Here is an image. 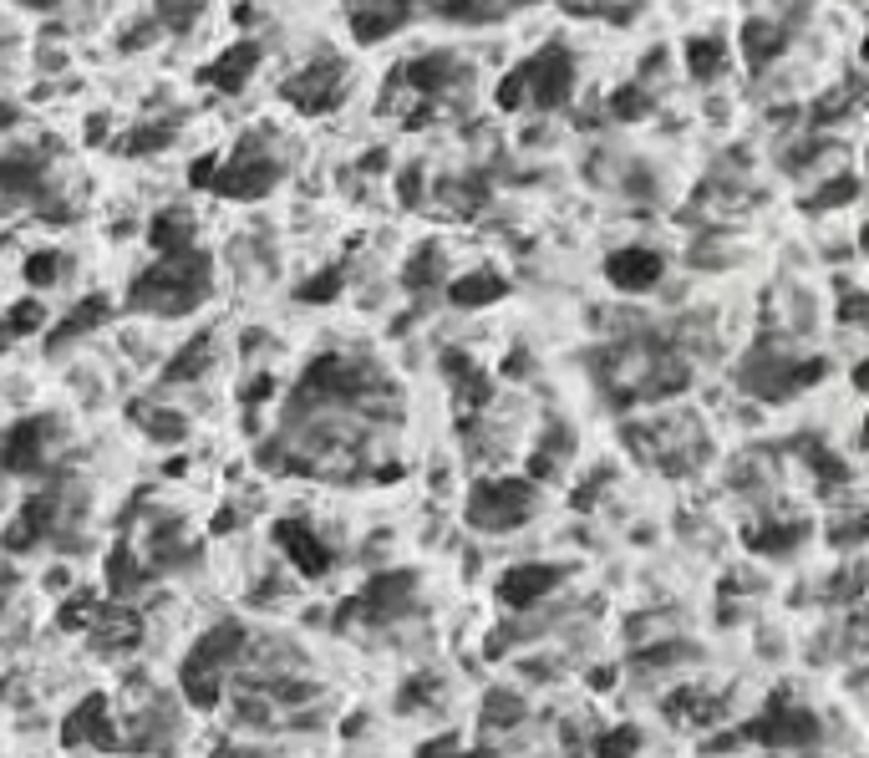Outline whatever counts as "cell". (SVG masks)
Instances as JSON below:
<instances>
[{"label": "cell", "mask_w": 869, "mask_h": 758, "mask_svg": "<svg viewBox=\"0 0 869 758\" xmlns=\"http://www.w3.org/2000/svg\"><path fill=\"white\" fill-rule=\"evenodd\" d=\"M209 285H214L209 255L188 245V250H169L159 266L132 280L128 306L148 311V316H188L194 306L209 301Z\"/></svg>", "instance_id": "cell-1"}, {"label": "cell", "mask_w": 869, "mask_h": 758, "mask_svg": "<svg viewBox=\"0 0 869 758\" xmlns=\"http://www.w3.org/2000/svg\"><path fill=\"white\" fill-rule=\"evenodd\" d=\"M534 515V484L529 479H484L468 494V524L488 534L519 530Z\"/></svg>", "instance_id": "cell-2"}, {"label": "cell", "mask_w": 869, "mask_h": 758, "mask_svg": "<svg viewBox=\"0 0 869 758\" xmlns=\"http://www.w3.org/2000/svg\"><path fill=\"white\" fill-rule=\"evenodd\" d=\"M275 184H280V163L270 159V153H260L254 138L239 148L225 169H214V178H209V188L225 194V199H260V194H270Z\"/></svg>", "instance_id": "cell-3"}, {"label": "cell", "mask_w": 869, "mask_h": 758, "mask_svg": "<svg viewBox=\"0 0 869 758\" xmlns=\"http://www.w3.org/2000/svg\"><path fill=\"white\" fill-rule=\"evenodd\" d=\"M742 733L758 738V744H768V748H814L818 744V718L804 713V707H793L789 697H773V707H768L758 723H748Z\"/></svg>", "instance_id": "cell-4"}, {"label": "cell", "mask_w": 869, "mask_h": 758, "mask_svg": "<svg viewBox=\"0 0 869 758\" xmlns=\"http://www.w3.org/2000/svg\"><path fill=\"white\" fill-rule=\"evenodd\" d=\"M341 82H346V67L336 56H326V62H311L301 77L290 82L285 97H290V107H301V112H330V107L341 102Z\"/></svg>", "instance_id": "cell-5"}, {"label": "cell", "mask_w": 869, "mask_h": 758, "mask_svg": "<svg viewBox=\"0 0 869 758\" xmlns=\"http://www.w3.org/2000/svg\"><path fill=\"white\" fill-rule=\"evenodd\" d=\"M524 87L540 107H560L569 97V87H575V62L560 46H550V52H540L524 67Z\"/></svg>", "instance_id": "cell-6"}, {"label": "cell", "mask_w": 869, "mask_h": 758, "mask_svg": "<svg viewBox=\"0 0 869 758\" xmlns=\"http://www.w3.org/2000/svg\"><path fill=\"white\" fill-rule=\"evenodd\" d=\"M46 448H52V423L46 418H26V423H15L0 443V464L11 468V474H36L46 464Z\"/></svg>", "instance_id": "cell-7"}, {"label": "cell", "mask_w": 869, "mask_h": 758, "mask_svg": "<svg viewBox=\"0 0 869 758\" xmlns=\"http://www.w3.org/2000/svg\"><path fill=\"white\" fill-rule=\"evenodd\" d=\"M560 581H565L560 565H514V571H503V581H499V600L514 606V611H529V606H540Z\"/></svg>", "instance_id": "cell-8"}, {"label": "cell", "mask_w": 869, "mask_h": 758, "mask_svg": "<svg viewBox=\"0 0 869 758\" xmlns=\"http://www.w3.org/2000/svg\"><path fill=\"white\" fill-rule=\"evenodd\" d=\"M275 540H280V550L290 555V565L301 575H311V581H321V575L330 571V550L316 540V530L305 524V519H280L275 524Z\"/></svg>", "instance_id": "cell-9"}, {"label": "cell", "mask_w": 869, "mask_h": 758, "mask_svg": "<svg viewBox=\"0 0 869 758\" xmlns=\"http://www.w3.org/2000/svg\"><path fill=\"white\" fill-rule=\"evenodd\" d=\"M408 600H412V575L408 571H392V575H377L361 596H356L351 611L356 616H367V621H392V616L408 611Z\"/></svg>", "instance_id": "cell-10"}, {"label": "cell", "mask_w": 869, "mask_h": 758, "mask_svg": "<svg viewBox=\"0 0 869 758\" xmlns=\"http://www.w3.org/2000/svg\"><path fill=\"white\" fill-rule=\"evenodd\" d=\"M606 275L616 291H651L661 275H666V260L645 245H631V250H616L606 260Z\"/></svg>", "instance_id": "cell-11"}, {"label": "cell", "mask_w": 869, "mask_h": 758, "mask_svg": "<svg viewBox=\"0 0 869 758\" xmlns=\"http://www.w3.org/2000/svg\"><path fill=\"white\" fill-rule=\"evenodd\" d=\"M412 21V0H367V6H356L351 15V36L361 46H377L387 41L392 31H402Z\"/></svg>", "instance_id": "cell-12"}, {"label": "cell", "mask_w": 869, "mask_h": 758, "mask_svg": "<svg viewBox=\"0 0 869 758\" xmlns=\"http://www.w3.org/2000/svg\"><path fill=\"white\" fill-rule=\"evenodd\" d=\"M62 744H66V748H82V744L118 748V733H112V723H107V703H102V697H87V703H82L77 713L66 718Z\"/></svg>", "instance_id": "cell-13"}, {"label": "cell", "mask_w": 869, "mask_h": 758, "mask_svg": "<svg viewBox=\"0 0 869 758\" xmlns=\"http://www.w3.org/2000/svg\"><path fill=\"white\" fill-rule=\"evenodd\" d=\"M56 524V494H36V499H26L21 505V515H15V524L6 530V550H31L36 540H46Z\"/></svg>", "instance_id": "cell-14"}, {"label": "cell", "mask_w": 869, "mask_h": 758, "mask_svg": "<svg viewBox=\"0 0 869 758\" xmlns=\"http://www.w3.org/2000/svg\"><path fill=\"white\" fill-rule=\"evenodd\" d=\"M178 687H184V697L194 707H214L219 703V692H225V667L209 662V657H198V652H188L184 672H178Z\"/></svg>", "instance_id": "cell-15"}, {"label": "cell", "mask_w": 869, "mask_h": 758, "mask_svg": "<svg viewBox=\"0 0 869 758\" xmlns=\"http://www.w3.org/2000/svg\"><path fill=\"white\" fill-rule=\"evenodd\" d=\"M46 188V163L36 153H6L0 159V194H15V199H36Z\"/></svg>", "instance_id": "cell-16"}, {"label": "cell", "mask_w": 869, "mask_h": 758, "mask_svg": "<svg viewBox=\"0 0 869 758\" xmlns=\"http://www.w3.org/2000/svg\"><path fill=\"white\" fill-rule=\"evenodd\" d=\"M408 82L417 87V97H443L448 87H458V82H463V67L453 62L448 52H433V56H417V62H412Z\"/></svg>", "instance_id": "cell-17"}, {"label": "cell", "mask_w": 869, "mask_h": 758, "mask_svg": "<svg viewBox=\"0 0 869 758\" xmlns=\"http://www.w3.org/2000/svg\"><path fill=\"white\" fill-rule=\"evenodd\" d=\"M254 67H260V46H254V41H239V46H229V52L209 67V82L219 87V93H239V87L250 82Z\"/></svg>", "instance_id": "cell-18"}, {"label": "cell", "mask_w": 869, "mask_h": 758, "mask_svg": "<svg viewBox=\"0 0 869 758\" xmlns=\"http://www.w3.org/2000/svg\"><path fill=\"white\" fill-rule=\"evenodd\" d=\"M666 713H672L682 728H712V723L723 718V703L717 697H707L702 687H682L666 697Z\"/></svg>", "instance_id": "cell-19"}, {"label": "cell", "mask_w": 869, "mask_h": 758, "mask_svg": "<svg viewBox=\"0 0 869 758\" xmlns=\"http://www.w3.org/2000/svg\"><path fill=\"white\" fill-rule=\"evenodd\" d=\"M503 275H493V270H474V275H463V280H453V306H468V311H478V306H493V301H503Z\"/></svg>", "instance_id": "cell-20"}, {"label": "cell", "mask_w": 869, "mask_h": 758, "mask_svg": "<svg viewBox=\"0 0 869 758\" xmlns=\"http://www.w3.org/2000/svg\"><path fill=\"white\" fill-rule=\"evenodd\" d=\"M138 631H143L138 616L122 611V606H97V611H93V637L102 641V647H132Z\"/></svg>", "instance_id": "cell-21"}, {"label": "cell", "mask_w": 869, "mask_h": 758, "mask_svg": "<svg viewBox=\"0 0 869 758\" xmlns=\"http://www.w3.org/2000/svg\"><path fill=\"white\" fill-rule=\"evenodd\" d=\"M686 72H692L697 82H717L727 72V46L717 36L686 41Z\"/></svg>", "instance_id": "cell-22"}, {"label": "cell", "mask_w": 869, "mask_h": 758, "mask_svg": "<svg viewBox=\"0 0 869 758\" xmlns=\"http://www.w3.org/2000/svg\"><path fill=\"white\" fill-rule=\"evenodd\" d=\"M209 361H214V336H194V342H188L184 351L169 361L163 382H194V377L209 372Z\"/></svg>", "instance_id": "cell-23"}, {"label": "cell", "mask_w": 869, "mask_h": 758, "mask_svg": "<svg viewBox=\"0 0 869 758\" xmlns=\"http://www.w3.org/2000/svg\"><path fill=\"white\" fill-rule=\"evenodd\" d=\"M107 316H112V306H107L102 295H87V301H82V306L72 311V316L62 321V326H52V346L72 342V336H82V332H97V326H102Z\"/></svg>", "instance_id": "cell-24"}, {"label": "cell", "mask_w": 869, "mask_h": 758, "mask_svg": "<svg viewBox=\"0 0 869 758\" xmlns=\"http://www.w3.org/2000/svg\"><path fill=\"white\" fill-rule=\"evenodd\" d=\"M148 240H153V250L169 255V250H188V240H194V219L178 209H163L159 219H153V229H148Z\"/></svg>", "instance_id": "cell-25"}, {"label": "cell", "mask_w": 869, "mask_h": 758, "mask_svg": "<svg viewBox=\"0 0 869 758\" xmlns=\"http://www.w3.org/2000/svg\"><path fill=\"white\" fill-rule=\"evenodd\" d=\"M783 41H789V31H783V26H768V21H748V26H742V52L752 56V67L773 62Z\"/></svg>", "instance_id": "cell-26"}, {"label": "cell", "mask_w": 869, "mask_h": 758, "mask_svg": "<svg viewBox=\"0 0 869 758\" xmlns=\"http://www.w3.org/2000/svg\"><path fill=\"white\" fill-rule=\"evenodd\" d=\"M524 723V697L519 692H488L484 703V728L488 733H509Z\"/></svg>", "instance_id": "cell-27"}, {"label": "cell", "mask_w": 869, "mask_h": 758, "mask_svg": "<svg viewBox=\"0 0 869 758\" xmlns=\"http://www.w3.org/2000/svg\"><path fill=\"white\" fill-rule=\"evenodd\" d=\"M804 540V524H773V530H748V545L758 550V555H783V550H793Z\"/></svg>", "instance_id": "cell-28"}, {"label": "cell", "mask_w": 869, "mask_h": 758, "mask_svg": "<svg viewBox=\"0 0 869 758\" xmlns=\"http://www.w3.org/2000/svg\"><path fill=\"white\" fill-rule=\"evenodd\" d=\"M107 581H112V591H118V596H132V591L143 586V565H138V560L128 555V550H112V560H107Z\"/></svg>", "instance_id": "cell-29"}, {"label": "cell", "mask_w": 869, "mask_h": 758, "mask_svg": "<svg viewBox=\"0 0 869 758\" xmlns=\"http://www.w3.org/2000/svg\"><path fill=\"white\" fill-rule=\"evenodd\" d=\"M341 285H346V270L330 266V270H321L316 280H305L301 301H305V306H326V301H336V295H341Z\"/></svg>", "instance_id": "cell-30"}, {"label": "cell", "mask_w": 869, "mask_h": 758, "mask_svg": "<svg viewBox=\"0 0 869 758\" xmlns=\"http://www.w3.org/2000/svg\"><path fill=\"white\" fill-rule=\"evenodd\" d=\"M66 275V255H52V250H41L26 260V280L31 285H56V280Z\"/></svg>", "instance_id": "cell-31"}, {"label": "cell", "mask_w": 869, "mask_h": 758, "mask_svg": "<svg viewBox=\"0 0 869 758\" xmlns=\"http://www.w3.org/2000/svg\"><path fill=\"white\" fill-rule=\"evenodd\" d=\"M636 748H641V733H636V728H616V733H606V738L595 744V758H631Z\"/></svg>", "instance_id": "cell-32"}, {"label": "cell", "mask_w": 869, "mask_h": 758, "mask_svg": "<svg viewBox=\"0 0 869 758\" xmlns=\"http://www.w3.org/2000/svg\"><path fill=\"white\" fill-rule=\"evenodd\" d=\"M855 194H859V178H855V173H844L839 184H824V188H818V194H814V209H839V204H849Z\"/></svg>", "instance_id": "cell-33"}, {"label": "cell", "mask_w": 869, "mask_h": 758, "mask_svg": "<svg viewBox=\"0 0 869 758\" xmlns=\"http://www.w3.org/2000/svg\"><path fill=\"white\" fill-rule=\"evenodd\" d=\"M433 280H437V250L427 245V250L412 255V266H408V285H412V291H427Z\"/></svg>", "instance_id": "cell-34"}, {"label": "cell", "mask_w": 869, "mask_h": 758, "mask_svg": "<svg viewBox=\"0 0 869 758\" xmlns=\"http://www.w3.org/2000/svg\"><path fill=\"white\" fill-rule=\"evenodd\" d=\"M41 321H46V311H41V301H21V306L6 311V326H11V336H26L36 332Z\"/></svg>", "instance_id": "cell-35"}, {"label": "cell", "mask_w": 869, "mask_h": 758, "mask_svg": "<svg viewBox=\"0 0 869 758\" xmlns=\"http://www.w3.org/2000/svg\"><path fill=\"white\" fill-rule=\"evenodd\" d=\"M437 703V678H412L402 687V713H417V707H433Z\"/></svg>", "instance_id": "cell-36"}, {"label": "cell", "mask_w": 869, "mask_h": 758, "mask_svg": "<svg viewBox=\"0 0 869 758\" xmlns=\"http://www.w3.org/2000/svg\"><path fill=\"white\" fill-rule=\"evenodd\" d=\"M524 97H529V87H524V67L519 72H509V77L493 87V102L503 107V112H514V107H524Z\"/></svg>", "instance_id": "cell-37"}, {"label": "cell", "mask_w": 869, "mask_h": 758, "mask_svg": "<svg viewBox=\"0 0 869 758\" xmlns=\"http://www.w3.org/2000/svg\"><path fill=\"white\" fill-rule=\"evenodd\" d=\"M93 611H97V600H93V596H72V600L62 606V616H56V621H62L66 631H82V626L93 621Z\"/></svg>", "instance_id": "cell-38"}, {"label": "cell", "mask_w": 869, "mask_h": 758, "mask_svg": "<svg viewBox=\"0 0 869 758\" xmlns=\"http://www.w3.org/2000/svg\"><path fill=\"white\" fill-rule=\"evenodd\" d=\"M143 427L153 433V438H163V443L184 438V418H178V413H143Z\"/></svg>", "instance_id": "cell-39"}, {"label": "cell", "mask_w": 869, "mask_h": 758, "mask_svg": "<svg viewBox=\"0 0 869 758\" xmlns=\"http://www.w3.org/2000/svg\"><path fill=\"white\" fill-rule=\"evenodd\" d=\"M169 122H153V128H132V143H128V153H153V148H163L169 143Z\"/></svg>", "instance_id": "cell-40"}, {"label": "cell", "mask_w": 869, "mask_h": 758, "mask_svg": "<svg viewBox=\"0 0 869 758\" xmlns=\"http://www.w3.org/2000/svg\"><path fill=\"white\" fill-rule=\"evenodd\" d=\"M417 758H478V754H463L458 733H443V738H433V744H422Z\"/></svg>", "instance_id": "cell-41"}, {"label": "cell", "mask_w": 869, "mask_h": 758, "mask_svg": "<svg viewBox=\"0 0 869 758\" xmlns=\"http://www.w3.org/2000/svg\"><path fill=\"white\" fill-rule=\"evenodd\" d=\"M610 107H616V118H645V107H651V102H645L641 87H626V93H616V102H610Z\"/></svg>", "instance_id": "cell-42"}, {"label": "cell", "mask_w": 869, "mask_h": 758, "mask_svg": "<svg viewBox=\"0 0 869 758\" xmlns=\"http://www.w3.org/2000/svg\"><path fill=\"white\" fill-rule=\"evenodd\" d=\"M270 697H280V703H305V697H316V682L285 678V682H275V687H270Z\"/></svg>", "instance_id": "cell-43"}, {"label": "cell", "mask_w": 869, "mask_h": 758, "mask_svg": "<svg viewBox=\"0 0 869 758\" xmlns=\"http://www.w3.org/2000/svg\"><path fill=\"white\" fill-rule=\"evenodd\" d=\"M239 718L250 723V728H264V723H270V703L254 697V692H245V697H239Z\"/></svg>", "instance_id": "cell-44"}, {"label": "cell", "mask_w": 869, "mask_h": 758, "mask_svg": "<svg viewBox=\"0 0 869 758\" xmlns=\"http://www.w3.org/2000/svg\"><path fill=\"white\" fill-rule=\"evenodd\" d=\"M214 169H219V159H198V163H194V169H188V173H194V184H198V188H209Z\"/></svg>", "instance_id": "cell-45"}, {"label": "cell", "mask_w": 869, "mask_h": 758, "mask_svg": "<svg viewBox=\"0 0 869 758\" xmlns=\"http://www.w3.org/2000/svg\"><path fill=\"white\" fill-rule=\"evenodd\" d=\"M422 199V188H417V169L402 173V204H417Z\"/></svg>", "instance_id": "cell-46"}, {"label": "cell", "mask_w": 869, "mask_h": 758, "mask_svg": "<svg viewBox=\"0 0 869 758\" xmlns=\"http://www.w3.org/2000/svg\"><path fill=\"white\" fill-rule=\"evenodd\" d=\"M245 398L250 402H260V398H270V377H254L250 387H245Z\"/></svg>", "instance_id": "cell-47"}, {"label": "cell", "mask_w": 869, "mask_h": 758, "mask_svg": "<svg viewBox=\"0 0 869 758\" xmlns=\"http://www.w3.org/2000/svg\"><path fill=\"white\" fill-rule=\"evenodd\" d=\"M610 682H616V672H610V667H600V672H590V687H600V692H606Z\"/></svg>", "instance_id": "cell-48"}, {"label": "cell", "mask_w": 869, "mask_h": 758, "mask_svg": "<svg viewBox=\"0 0 869 758\" xmlns=\"http://www.w3.org/2000/svg\"><path fill=\"white\" fill-rule=\"evenodd\" d=\"M214 758H260V754H239V748H219Z\"/></svg>", "instance_id": "cell-49"}, {"label": "cell", "mask_w": 869, "mask_h": 758, "mask_svg": "<svg viewBox=\"0 0 869 758\" xmlns=\"http://www.w3.org/2000/svg\"><path fill=\"white\" fill-rule=\"evenodd\" d=\"M6 342H11V326H6V321H0V351H6Z\"/></svg>", "instance_id": "cell-50"}, {"label": "cell", "mask_w": 869, "mask_h": 758, "mask_svg": "<svg viewBox=\"0 0 869 758\" xmlns=\"http://www.w3.org/2000/svg\"><path fill=\"white\" fill-rule=\"evenodd\" d=\"M26 6H56V0H26Z\"/></svg>", "instance_id": "cell-51"}]
</instances>
